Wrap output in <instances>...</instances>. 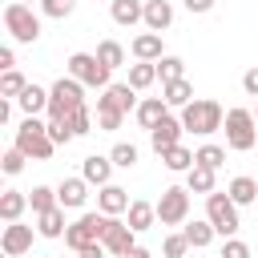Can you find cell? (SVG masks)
<instances>
[{
    "mask_svg": "<svg viewBox=\"0 0 258 258\" xmlns=\"http://www.w3.org/2000/svg\"><path fill=\"white\" fill-rule=\"evenodd\" d=\"M141 101H137V89L125 81V85H109V89H101V97H97V125L105 129V133H113V129H121V121H125V113L129 109H137Z\"/></svg>",
    "mask_w": 258,
    "mask_h": 258,
    "instance_id": "cell-1",
    "label": "cell"
},
{
    "mask_svg": "<svg viewBox=\"0 0 258 258\" xmlns=\"http://www.w3.org/2000/svg\"><path fill=\"white\" fill-rule=\"evenodd\" d=\"M222 121H226V113H222V105L210 101V97H194V101L181 109V125H185V133H198V137L218 133Z\"/></svg>",
    "mask_w": 258,
    "mask_h": 258,
    "instance_id": "cell-2",
    "label": "cell"
},
{
    "mask_svg": "<svg viewBox=\"0 0 258 258\" xmlns=\"http://www.w3.org/2000/svg\"><path fill=\"white\" fill-rule=\"evenodd\" d=\"M4 28H8V36L20 40V44H36V40H40V16H36L24 0L4 4Z\"/></svg>",
    "mask_w": 258,
    "mask_h": 258,
    "instance_id": "cell-3",
    "label": "cell"
},
{
    "mask_svg": "<svg viewBox=\"0 0 258 258\" xmlns=\"http://www.w3.org/2000/svg\"><path fill=\"white\" fill-rule=\"evenodd\" d=\"M81 105H85V85L77 77H60L48 89V121H69V113Z\"/></svg>",
    "mask_w": 258,
    "mask_h": 258,
    "instance_id": "cell-4",
    "label": "cell"
},
{
    "mask_svg": "<svg viewBox=\"0 0 258 258\" xmlns=\"http://www.w3.org/2000/svg\"><path fill=\"white\" fill-rule=\"evenodd\" d=\"M222 129H226V145L234 153H246V149L258 145V121H254L250 109H230L226 121H222Z\"/></svg>",
    "mask_w": 258,
    "mask_h": 258,
    "instance_id": "cell-5",
    "label": "cell"
},
{
    "mask_svg": "<svg viewBox=\"0 0 258 258\" xmlns=\"http://www.w3.org/2000/svg\"><path fill=\"white\" fill-rule=\"evenodd\" d=\"M20 153H28V157H36V161H48L52 157V137H48V125L44 121H36V117H24L20 121V129H16V141H12Z\"/></svg>",
    "mask_w": 258,
    "mask_h": 258,
    "instance_id": "cell-6",
    "label": "cell"
},
{
    "mask_svg": "<svg viewBox=\"0 0 258 258\" xmlns=\"http://www.w3.org/2000/svg\"><path fill=\"white\" fill-rule=\"evenodd\" d=\"M69 77H77L81 85H89V89H109V64H101V56L97 52H73L69 56Z\"/></svg>",
    "mask_w": 258,
    "mask_h": 258,
    "instance_id": "cell-7",
    "label": "cell"
},
{
    "mask_svg": "<svg viewBox=\"0 0 258 258\" xmlns=\"http://www.w3.org/2000/svg\"><path fill=\"white\" fill-rule=\"evenodd\" d=\"M206 218L214 222V230H218L222 238H234L238 226H242V222H238V202H234L230 194H218V189L206 194Z\"/></svg>",
    "mask_w": 258,
    "mask_h": 258,
    "instance_id": "cell-8",
    "label": "cell"
},
{
    "mask_svg": "<svg viewBox=\"0 0 258 258\" xmlns=\"http://www.w3.org/2000/svg\"><path fill=\"white\" fill-rule=\"evenodd\" d=\"M105 226H109V214H81L69 230H64V242L69 250H85V246H97L105 238Z\"/></svg>",
    "mask_w": 258,
    "mask_h": 258,
    "instance_id": "cell-9",
    "label": "cell"
},
{
    "mask_svg": "<svg viewBox=\"0 0 258 258\" xmlns=\"http://www.w3.org/2000/svg\"><path fill=\"white\" fill-rule=\"evenodd\" d=\"M185 218H189V189L185 185L161 189V198H157V222L161 226H181Z\"/></svg>",
    "mask_w": 258,
    "mask_h": 258,
    "instance_id": "cell-10",
    "label": "cell"
},
{
    "mask_svg": "<svg viewBox=\"0 0 258 258\" xmlns=\"http://www.w3.org/2000/svg\"><path fill=\"white\" fill-rule=\"evenodd\" d=\"M181 133H185V125H181V117H161L153 129H149V145L157 149V157L165 153V149H173V145H181Z\"/></svg>",
    "mask_w": 258,
    "mask_h": 258,
    "instance_id": "cell-11",
    "label": "cell"
},
{
    "mask_svg": "<svg viewBox=\"0 0 258 258\" xmlns=\"http://www.w3.org/2000/svg\"><path fill=\"white\" fill-rule=\"evenodd\" d=\"M133 238H137V230H133L129 222H121V218H109V226H105V238H101V242H105V250H109V254L125 258V254L137 246Z\"/></svg>",
    "mask_w": 258,
    "mask_h": 258,
    "instance_id": "cell-12",
    "label": "cell"
},
{
    "mask_svg": "<svg viewBox=\"0 0 258 258\" xmlns=\"http://www.w3.org/2000/svg\"><path fill=\"white\" fill-rule=\"evenodd\" d=\"M0 250H4L8 258H20V254H28V250H32V226L8 222V226H4V234H0Z\"/></svg>",
    "mask_w": 258,
    "mask_h": 258,
    "instance_id": "cell-13",
    "label": "cell"
},
{
    "mask_svg": "<svg viewBox=\"0 0 258 258\" xmlns=\"http://www.w3.org/2000/svg\"><path fill=\"white\" fill-rule=\"evenodd\" d=\"M173 24V4L169 0H145V28L149 32H165Z\"/></svg>",
    "mask_w": 258,
    "mask_h": 258,
    "instance_id": "cell-14",
    "label": "cell"
},
{
    "mask_svg": "<svg viewBox=\"0 0 258 258\" xmlns=\"http://www.w3.org/2000/svg\"><path fill=\"white\" fill-rule=\"evenodd\" d=\"M109 173H113V157H97V153H89V157L81 161V177H85L89 185H109Z\"/></svg>",
    "mask_w": 258,
    "mask_h": 258,
    "instance_id": "cell-15",
    "label": "cell"
},
{
    "mask_svg": "<svg viewBox=\"0 0 258 258\" xmlns=\"http://www.w3.org/2000/svg\"><path fill=\"white\" fill-rule=\"evenodd\" d=\"M56 198H60V206H69V210H81L85 198H89V181H85V177H64V181L56 185Z\"/></svg>",
    "mask_w": 258,
    "mask_h": 258,
    "instance_id": "cell-16",
    "label": "cell"
},
{
    "mask_svg": "<svg viewBox=\"0 0 258 258\" xmlns=\"http://www.w3.org/2000/svg\"><path fill=\"white\" fill-rule=\"evenodd\" d=\"M97 206H101V214H109V218H117V214H125L129 210V194L121 189V185H101V194H97Z\"/></svg>",
    "mask_w": 258,
    "mask_h": 258,
    "instance_id": "cell-17",
    "label": "cell"
},
{
    "mask_svg": "<svg viewBox=\"0 0 258 258\" xmlns=\"http://www.w3.org/2000/svg\"><path fill=\"white\" fill-rule=\"evenodd\" d=\"M109 16H113L121 28H133V24L145 20V4H141V0H113V4H109Z\"/></svg>",
    "mask_w": 258,
    "mask_h": 258,
    "instance_id": "cell-18",
    "label": "cell"
},
{
    "mask_svg": "<svg viewBox=\"0 0 258 258\" xmlns=\"http://www.w3.org/2000/svg\"><path fill=\"white\" fill-rule=\"evenodd\" d=\"M125 214H129L125 222H129L137 234H145V230H153V222H157V202H129Z\"/></svg>",
    "mask_w": 258,
    "mask_h": 258,
    "instance_id": "cell-19",
    "label": "cell"
},
{
    "mask_svg": "<svg viewBox=\"0 0 258 258\" xmlns=\"http://www.w3.org/2000/svg\"><path fill=\"white\" fill-rule=\"evenodd\" d=\"M64 206H52V210H44V214H36V234L40 238H64Z\"/></svg>",
    "mask_w": 258,
    "mask_h": 258,
    "instance_id": "cell-20",
    "label": "cell"
},
{
    "mask_svg": "<svg viewBox=\"0 0 258 258\" xmlns=\"http://www.w3.org/2000/svg\"><path fill=\"white\" fill-rule=\"evenodd\" d=\"M129 52H133L137 60H161V56H165V52H161V32H141V36H133Z\"/></svg>",
    "mask_w": 258,
    "mask_h": 258,
    "instance_id": "cell-21",
    "label": "cell"
},
{
    "mask_svg": "<svg viewBox=\"0 0 258 258\" xmlns=\"http://www.w3.org/2000/svg\"><path fill=\"white\" fill-rule=\"evenodd\" d=\"M161 97H165V105H169V109H185V105L194 101V85H189L185 77L165 81V85H161Z\"/></svg>",
    "mask_w": 258,
    "mask_h": 258,
    "instance_id": "cell-22",
    "label": "cell"
},
{
    "mask_svg": "<svg viewBox=\"0 0 258 258\" xmlns=\"http://www.w3.org/2000/svg\"><path fill=\"white\" fill-rule=\"evenodd\" d=\"M133 113H137V125H141V129H153V125L169 113V105H165V97H145Z\"/></svg>",
    "mask_w": 258,
    "mask_h": 258,
    "instance_id": "cell-23",
    "label": "cell"
},
{
    "mask_svg": "<svg viewBox=\"0 0 258 258\" xmlns=\"http://www.w3.org/2000/svg\"><path fill=\"white\" fill-rule=\"evenodd\" d=\"M16 105L24 109V117H36V113H48V89H40V85H28L20 97H16Z\"/></svg>",
    "mask_w": 258,
    "mask_h": 258,
    "instance_id": "cell-24",
    "label": "cell"
},
{
    "mask_svg": "<svg viewBox=\"0 0 258 258\" xmlns=\"http://www.w3.org/2000/svg\"><path fill=\"white\" fill-rule=\"evenodd\" d=\"M24 210H28V194L24 189H4L0 194V218L4 222H20Z\"/></svg>",
    "mask_w": 258,
    "mask_h": 258,
    "instance_id": "cell-25",
    "label": "cell"
},
{
    "mask_svg": "<svg viewBox=\"0 0 258 258\" xmlns=\"http://www.w3.org/2000/svg\"><path fill=\"white\" fill-rule=\"evenodd\" d=\"M214 173H218V169L194 161V169H185V189H189V194H214Z\"/></svg>",
    "mask_w": 258,
    "mask_h": 258,
    "instance_id": "cell-26",
    "label": "cell"
},
{
    "mask_svg": "<svg viewBox=\"0 0 258 258\" xmlns=\"http://www.w3.org/2000/svg\"><path fill=\"white\" fill-rule=\"evenodd\" d=\"M226 194H230L238 206H254V202H258V181L242 173V177H234V181H230V189H226Z\"/></svg>",
    "mask_w": 258,
    "mask_h": 258,
    "instance_id": "cell-27",
    "label": "cell"
},
{
    "mask_svg": "<svg viewBox=\"0 0 258 258\" xmlns=\"http://www.w3.org/2000/svg\"><path fill=\"white\" fill-rule=\"evenodd\" d=\"M157 81V60H137V64H129V85L141 93V89H149Z\"/></svg>",
    "mask_w": 258,
    "mask_h": 258,
    "instance_id": "cell-28",
    "label": "cell"
},
{
    "mask_svg": "<svg viewBox=\"0 0 258 258\" xmlns=\"http://www.w3.org/2000/svg\"><path fill=\"white\" fill-rule=\"evenodd\" d=\"M181 234L189 238V246H194V250H202V246H210V242H214V234H218V230H214V222L206 218V222H189Z\"/></svg>",
    "mask_w": 258,
    "mask_h": 258,
    "instance_id": "cell-29",
    "label": "cell"
},
{
    "mask_svg": "<svg viewBox=\"0 0 258 258\" xmlns=\"http://www.w3.org/2000/svg\"><path fill=\"white\" fill-rule=\"evenodd\" d=\"M161 161H165V169H173V173H185V169H194V153H189L185 145H173V149H165V153H161Z\"/></svg>",
    "mask_w": 258,
    "mask_h": 258,
    "instance_id": "cell-30",
    "label": "cell"
},
{
    "mask_svg": "<svg viewBox=\"0 0 258 258\" xmlns=\"http://www.w3.org/2000/svg\"><path fill=\"white\" fill-rule=\"evenodd\" d=\"M28 206H32V214H44V210L60 206V198H56V189H48V185H32V189H28Z\"/></svg>",
    "mask_w": 258,
    "mask_h": 258,
    "instance_id": "cell-31",
    "label": "cell"
},
{
    "mask_svg": "<svg viewBox=\"0 0 258 258\" xmlns=\"http://www.w3.org/2000/svg\"><path fill=\"white\" fill-rule=\"evenodd\" d=\"M109 157H113V165H121V169H133L141 153H137V145H133V141H117V145L109 149Z\"/></svg>",
    "mask_w": 258,
    "mask_h": 258,
    "instance_id": "cell-32",
    "label": "cell"
},
{
    "mask_svg": "<svg viewBox=\"0 0 258 258\" xmlns=\"http://www.w3.org/2000/svg\"><path fill=\"white\" fill-rule=\"evenodd\" d=\"M97 56H101V64H109V69H121V64H125V48H121L117 40H101V44H97Z\"/></svg>",
    "mask_w": 258,
    "mask_h": 258,
    "instance_id": "cell-33",
    "label": "cell"
},
{
    "mask_svg": "<svg viewBox=\"0 0 258 258\" xmlns=\"http://www.w3.org/2000/svg\"><path fill=\"white\" fill-rule=\"evenodd\" d=\"M157 77H161V85H165V81H177V77H185V60L165 52V56L157 60Z\"/></svg>",
    "mask_w": 258,
    "mask_h": 258,
    "instance_id": "cell-34",
    "label": "cell"
},
{
    "mask_svg": "<svg viewBox=\"0 0 258 258\" xmlns=\"http://www.w3.org/2000/svg\"><path fill=\"white\" fill-rule=\"evenodd\" d=\"M28 89V81L16 73V69H4V77H0V97H20Z\"/></svg>",
    "mask_w": 258,
    "mask_h": 258,
    "instance_id": "cell-35",
    "label": "cell"
},
{
    "mask_svg": "<svg viewBox=\"0 0 258 258\" xmlns=\"http://www.w3.org/2000/svg\"><path fill=\"white\" fill-rule=\"evenodd\" d=\"M194 161H198V165H210V169H222L226 149H222V145H202V149H194Z\"/></svg>",
    "mask_w": 258,
    "mask_h": 258,
    "instance_id": "cell-36",
    "label": "cell"
},
{
    "mask_svg": "<svg viewBox=\"0 0 258 258\" xmlns=\"http://www.w3.org/2000/svg\"><path fill=\"white\" fill-rule=\"evenodd\" d=\"M73 8H77V0H40V12H44V16H52V20L73 16Z\"/></svg>",
    "mask_w": 258,
    "mask_h": 258,
    "instance_id": "cell-37",
    "label": "cell"
},
{
    "mask_svg": "<svg viewBox=\"0 0 258 258\" xmlns=\"http://www.w3.org/2000/svg\"><path fill=\"white\" fill-rule=\"evenodd\" d=\"M69 125H73V133H77V137H85V133L93 129V113H89V105L73 109V113H69Z\"/></svg>",
    "mask_w": 258,
    "mask_h": 258,
    "instance_id": "cell-38",
    "label": "cell"
},
{
    "mask_svg": "<svg viewBox=\"0 0 258 258\" xmlns=\"http://www.w3.org/2000/svg\"><path fill=\"white\" fill-rule=\"evenodd\" d=\"M24 161H28V153H20V149L12 145V149H8L4 157H0V169H4L8 177H12V173H20V169H24Z\"/></svg>",
    "mask_w": 258,
    "mask_h": 258,
    "instance_id": "cell-39",
    "label": "cell"
},
{
    "mask_svg": "<svg viewBox=\"0 0 258 258\" xmlns=\"http://www.w3.org/2000/svg\"><path fill=\"white\" fill-rule=\"evenodd\" d=\"M185 250H189V238H185V234H169L165 246H161L165 258H185Z\"/></svg>",
    "mask_w": 258,
    "mask_h": 258,
    "instance_id": "cell-40",
    "label": "cell"
},
{
    "mask_svg": "<svg viewBox=\"0 0 258 258\" xmlns=\"http://www.w3.org/2000/svg\"><path fill=\"white\" fill-rule=\"evenodd\" d=\"M48 137H52V145H69L77 133H73L69 121H48Z\"/></svg>",
    "mask_w": 258,
    "mask_h": 258,
    "instance_id": "cell-41",
    "label": "cell"
},
{
    "mask_svg": "<svg viewBox=\"0 0 258 258\" xmlns=\"http://www.w3.org/2000/svg\"><path fill=\"white\" fill-rule=\"evenodd\" d=\"M222 258H250V246H246V242H238V238H226Z\"/></svg>",
    "mask_w": 258,
    "mask_h": 258,
    "instance_id": "cell-42",
    "label": "cell"
},
{
    "mask_svg": "<svg viewBox=\"0 0 258 258\" xmlns=\"http://www.w3.org/2000/svg\"><path fill=\"white\" fill-rule=\"evenodd\" d=\"M242 89H246L250 97H258V69H246V73H242Z\"/></svg>",
    "mask_w": 258,
    "mask_h": 258,
    "instance_id": "cell-43",
    "label": "cell"
},
{
    "mask_svg": "<svg viewBox=\"0 0 258 258\" xmlns=\"http://www.w3.org/2000/svg\"><path fill=\"white\" fill-rule=\"evenodd\" d=\"M0 69H16V48H12V44L0 48Z\"/></svg>",
    "mask_w": 258,
    "mask_h": 258,
    "instance_id": "cell-44",
    "label": "cell"
},
{
    "mask_svg": "<svg viewBox=\"0 0 258 258\" xmlns=\"http://www.w3.org/2000/svg\"><path fill=\"white\" fill-rule=\"evenodd\" d=\"M109 250H105V242H97V246H85V250H77V258H105Z\"/></svg>",
    "mask_w": 258,
    "mask_h": 258,
    "instance_id": "cell-45",
    "label": "cell"
},
{
    "mask_svg": "<svg viewBox=\"0 0 258 258\" xmlns=\"http://www.w3.org/2000/svg\"><path fill=\"white\" fill-rule=\"evenodd\" d=\"M185 8H189V12H210L214 0H185Z\"/></svg>",
    "mask_w": 258,
    "mask_h": 258,
    "instance_id": "cell-46",
    "label": "cell"
},
{
    "mask_svg": "<svg viewBox=\"0 0 258 258\" xmlns=\"http://www.w3.org/2000/svg\"><path fill=\"white\" fill-rule=\"evenodd\" d=\"M125 258H153V254H149V250H145V246H133V250H129V254H125Z\"/></svg>",
    "mask_w": 258,
    "mask_h": 258,
    "instance_id": "cell-47",
    "label": "cell"
},
{
    "mask_svg": "<svg viewBox=\"0 0 258 258\" xmlns=\"http://www.w3.org/2000/svg\"><path fill=\"white\" fill-rule=\"evenodd\" d=\"M24 4H28V0H24Z\"/></svg>",
    "mask_w": 258,
    "mask_h": 258,
    "instance_id": "cell-48",
    "label": "cell"
},
{
    "mask_svg": "<svg viewBox=\"0 0 258 258\" xmlns=\"http://www.w3.org/2000/svg\"><path fill=\"white\" fill-rule=\"evenodd\" d=\"M254 149H258V145H254Z\"/></svg>",
    "mask_w": 258,
    "mask_h": 258,
    "instance_id": "cell-49",
    "label": "cell"
}]
</instances>
